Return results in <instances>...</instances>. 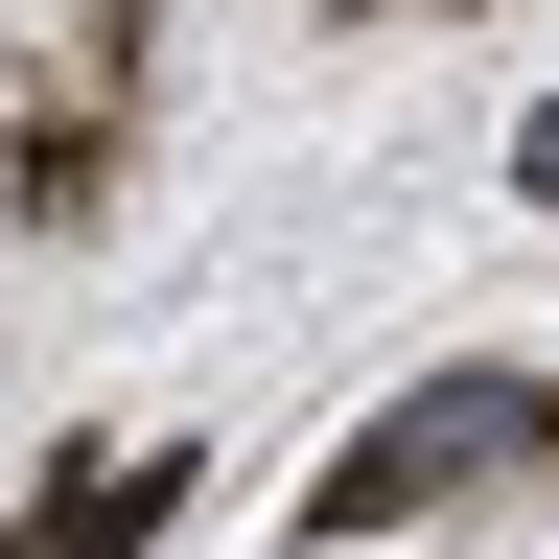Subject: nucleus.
Segmentation results:
<instances>
[{
  "instance_id": "nucleus-1",
  "label": "nucleus",
  "mask_w": 559,
  "mask_h": 559,
  "mask_svg": "<svg viewBox=\"0 0 559 559\" xmlns=\"http://www.w3.org/2000/svg\"><path fill=\"white\" fill-rule=\"evenodd\" d=\"M489 466H559V373H419V396H373L326 443V489H304V536H396V513H443V489H489Z\"/></svg>"
},
{
  "instance_id": "nucleus-2",
  "label": "nucleus",
  "mask_w": 559,
  "mask_h": 559,
  "mask_svg": "<svg viewBox=\"0 0 559 559\" xmlns=\"http://www.w3.org/2000/svg\"><path fill=\"white\" fill-rule=\"evenodd\" d=\"M164 513H187V443H70L24 513H0V559H140Z\"/></svg>"
},
{
  "instance_id": "nucleus-3",
  "label": "nucleus",
  "mask_w": 559,
  "mask_h": 559,
  "mask_svg": "<svg viewBox=\"0 0 559 559\" xmlns=\"http://www.w3.org/2000/svg\"><path fill=\"white\" fill-rule=\"evenodd\" d=\"M513 187H536V210H559V94H536V117H513Z\"/></svg>"
}]
</instances>
